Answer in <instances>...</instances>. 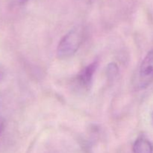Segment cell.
<instances>
[{
    "label": "cell",
    "mask_w": 153,
    "mask_h": 153,
    "mask_svg": "<svg viewBox=\"0 0 153 153\" xmlns=\"http://www.w3.org/2000/svg\"><path fill=\"white\" fill-rule=\"evenodd\" d=\"M83 34L81 29L74 28L69 31L60 40L57 48V56L60 59H67L73 56L82 43Z\"/></svg>",
    "instance_id": "obj_1"
},
{
    "label": "cell",
    "mask_w": 153,
    "mask_h": 153,
    "mask_svg": "<svg viewBox=\"0 0 153 153\" xmlns=\"http://www.w3.org/2000/svg\"><path fill=\"white\" fill-rule=\"evenodd\" d=\"M153 82V49L142 61L138 73V86L145 88Z\"/></svg>",
    "instance_id": "obj_2"
},
{
    "label": "cell",
    "mask_w": 153,
    "mask_h": 153,
    "mask_svg": "<svg viewBox=\"0 0 153 153\" xmlns=\"http://www.w3.org/2000/svg\"><path fill=\"white\" fill-rule=\"evenodd\" d=\"M97 67H98V62L94 61L91 64L87 66L83 69L77 76V80L79 85L84 88L88 89L91 85L94 73H96Z\"/></svg>",
    "instance_id": "obj_3"
},
{
    "label": "cell",
    "mask_w": 153,
    "mask_h": 153,
    "mask_svg": "<svg viewBox=\"0 0 153 153\" xmlns=\"http://www.w3.org/2000/svg\"><path fill=\"white\" fill-rule=\"evenodd\" d=\"M133 153H153V146L146 137H138L133 145Z\"/></svg>",
    "instance_id": "obj_4"
},
{
    "label": "cell",
    "mask_w": 153,
    "mask_h": 153,
    "mask_svg": "<svg viewBox=\"0 0 153 153\" xmlns=\"http://www.w3.org/2000/svg\"><path fill=\"white\" fill-rule=\"evenodd\" d=\"M4 127V120L1 117H0V135L2 133Z\"/></svg>",
    "instance_id": "obj_5"
},
{
    "label": "cell",
    "mask_w": 153,
    "mask_h": 153,
    "mask_svg": "<svg viewBox=\"0 0 153 153\" xmlns=\"http://www.w3.org/2000/svg\"><path fill=\"white\" fill-rule=\"evenodd\" d=\"M3 76H4V73H3V70L2 69H1V67H0V81L2 79Z\"/></svg>",
    "instance_id": "obj_6"
},
{
    "label": "cell",
    "mask_w": 153,
    "mask_h": 153,
    "mask_svg": "<svg viewBox=\"0 0 153 153\" xmlns=\"http://www.w3.org/2000/svg\"><path fill=\"white\" fill-rule=\"evenodd\" d=\"M28 1H29V0H19V1L20 3H25V2H27Z\"/></svg>",
    "instance_id": "obj_7"
}]
</instances>
